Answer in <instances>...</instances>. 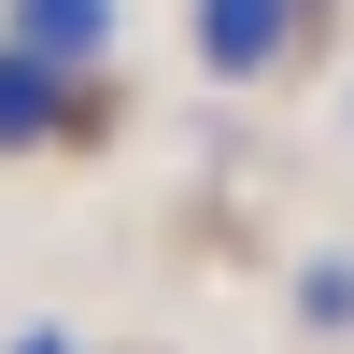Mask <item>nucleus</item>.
Returning <instances> with one entry per match:
<instances>
[{"mask_svg":"<svg viewBox=\"0 0 354 354\" xmlns=\"http://www.w3.org/2000/svg\"><path fill=\"white\" fill-rule=\"evenodd\" d=\"M15 354H71V340H57V326H28V340H15Z\"/></svg>","mask_w":354,"mask_h":354,"instance_id":"20e7f679","label":"nucleus"},{"mask_svg":"<svg viewBox=\"0 0 354 354\" xmlns=\"http://www.w3.org/2000/svg\"><path fill=\"white\" fill-rule=\"evenodd\" d=\"M57 113H71V71L28 43H0V156H28V142H57Z\"/></svg>","mask_w":354,"mask_h":354,"instance_id":"f03ea898","label":"nucleus"},{"mask_svg":"<svg viewBox=\"0 0 354 354\" xmlns=\"http://www.w3.org/2000/svg\"><path fill=\"white\" fill-rule=\"evenodd\" d=\"M15 43L57 57V71H85V57L113 43V0H15Z\"/></svg>","mask_w":354,"mask_h":354,"instance_id":"7ed1b4c3","label":"nucleus"},{"mask_svg":"<svg viewBox=\"0 0 354 354\" xmlns=\"http://www.w3.org/2000/svg\"><path fill=\"white\" fill-rule=\"evenodd\" d=\"M298 43V0H198V57L213 71H283Z\"/></svg>","mask_w":354,"mask_h":354,"instance_id":"f257e3e1","label":"nucleus"}]
</instances>
